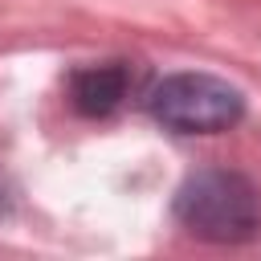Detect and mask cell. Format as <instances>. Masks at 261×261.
<instances>
[{
    "label": "cell",
    "instance_id": "cell-1",
    "mask_svg": "<svg viewBox=\"0 0 261 261\" xmlns=\"http://www.w3.org/2000/svg\"><path fill=\"white\" fill-rule=\"evenodd\" d=\"M175 220L212 245H245L261 232V192L241 171H196L175 192Z\"/></svg>",
    "mask_w": 261,
    "mask_h": 261
},
{
    "label": "cell",
    "instance_id": "cell-2",
    "mask_svg": "<svg viewBox=\"0 0 261 261\" xmlns=\"http://www.w3.org/2000/svg\"><path fill=\"white\" fill-rule=\"evenodd\" d=\"M147 110L175 135H216L245 118V94L204 69H179L147 90Z\"/></svg>",
    "mask_w": 261,
    "mask_h": 261
},
{
    "label": "cell",
    "instance_id": "cell-3",
    "mask_svg": "<svg viewBox=\"0 0 261 261\" xmlns=\"http://www.w3.org/2000/svg\"><path fill=\"white\" fill-rule=\"evenodd\" d=\"M130 86H135V73L122 61L82 65L69 77V102H73V110H82L90 118H102V114H114L126 102Z\"/></svg>",
    "mask_w": 261,
    "mask_h": 261
}]
</instances>
